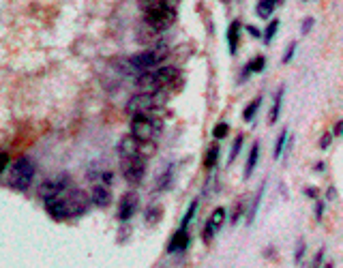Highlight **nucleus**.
I'll return each instance as SVG.
<instances>
[{
	"instance_id": "nucleus-39",
	"label": "nucleus",
	"mask_w": 343,
	"mask_h": 268,
	"mask_svg": "<svg viewBox=\"0 0 343 268\" xmlns=\"http://www.w3.org/2000/svg\"><path fill=\"white\" fill-rule=\"evenodd\" d=\"M247 30H249V33H251V37H255V39L262 37V33H259L257 28H253V26H247Z\"/></svg>"
},
{
	"instance_id": "nucleus-18",
	"label": "nucleus",
	"mask_w": 343,
	"mask_h": 268,
	"mask_svg": "<svg viewBox=\"0 0 343 268\" xmlns=\"http://www.w3.org/2000/svg\"><path fill=\"white\" fill-rule=\"evenodd\" d=\"M277 5H279V0H259L257 7H255L257 17L268 19L270 15H273V11H275V7H277Z\"/></svg>"
},
{
	"instance_id": "nucleus-12",
	"label": "nucleus",
	"mask_w": 343,
	"mask_h": 268,
	"mask_svg": "<svg viewBox=\"0 0 343 268\" xmlns=\"http://www.w3.org/2000/svg\"><path fill=\"white\" fill-rule=\"evenodd\" d=\"M118 154L120 157H142V142L135 140L131 133L120 138L118 142Z\"/></svg>"
},
{
	"instance_id": "nucleus-23",
	"label": "nucleus",
	"mask_w": 343,
	"mask_h": 268,
	"mask_svg": "<svg viewBox=\"0 0 343 268\" xmlns=\"http://www.w3.org/2000/svg\"><path fill=\"white\" fill-rule=\"evenodd\" d=\"M264 189H266V182L259 187L257 195L253 198V206H251V210H249V217H247V225H251L255 221V215H257V208H259V204H262V198H264Z\"/></svg>"
},
{
	"instance_id": "nucleus-36",
	"label": "nucleus",
	"mask_w": 343,
	"mask_h": 268,
	"mask_svg": "<svg viewBox=\"0 0 343 268\" xmlns=\"http://www.w3.org/2000/svg\"><path fill=\"white\" fill-rule=\"evenodd\" d=\"M303 255H305V243L300 240L298 243V249H296V262H303Z\"/></svg>"
},
{
	"instance_id": "nucleus-2",
	"label": "nucleus",
	"mask_w": 343,
	"mask_h": 268,
	"mask_svg": "<svg viewBox=\"0 0 343 268\" xmlns=\"http://www.w3.org/2000/svg\"><path fill=\"white\" fill-rule=\"evenodd\" d=\"M178 77V69L170 65H159L154 69H148L135 77V84L146 92H161L165 86H170L172 82Z\"/></svg>"
},
{
	"instance_id": "nucleus-37",
	"label": "nucleus",
	"mask_w": 343,
	"mask_h": 268,
	"mask_svg": "<svg viewBox=\"0 0 343 268\" xmlns=\"http://www.w3.org/2000/svg\"><path fill=\"white\" fill-rule=\"evenodd\" d=\"M294 49H296V45L292 43L289 45L287 49H285V56H283V63H289V60H292V56H294Z\"/></svg>"
},
{
	"instance_id": "nucleus-30",
	"label": "nucleus",
	"mask_w": 343,
	"mask_h": 268,
	"mask_svg": "<svg viewBox=\"0 0 343 268\" xmlns=\"http://www.w3.org/2000/svg\"><path fill=\"white\" fill-rule=\"evenodd\" d=\"M227 131H230L227 122H219V125H215V129H213V138L215 140H223L227 136Z\"/></svg>"
},
{
	"instance_id": "nucleus-14",
	"label": "nucleus",
	"mask_w": 343,
	"mask_h": 268,
	"mask_svg": "<svg viewBox=\"0 0 343 268\" xmlns=\"http://www.w3.org/2000/svg\"><path fill=\"white\" fill-rule=\"evenodd\" d=\"M241 22L238 19H234V22L230 24V28H227V45H230V54H236L238 49V39H241Z\"/></svg>"
},
{
	"instance_id": "nucleus-34",
	"label": "nucleus",
	"mask_w": 343,
	"mask_h": 268,
	"mask_svg": "<svg viewBox=\"0 0 343 268\" xmlns=\"http://www.w3.org/2000/svg\"><path fill=\"white\" fill-rule=\"evenodd\" d=\"M9 166V154L5 150H0V172H5Z\"/></svg>"
},
{
	"instance_id": "nucleus-33",
	"label": "nucleus",
	"mask_w": 343,
	"mask_h": 268,
	"mask_svg": "<svg viewBox=\"0 0 343 268\" xmlns=\"http://www.w3.org/2000/svg\"><path fill=\"white\" fill-rule=\"evenodd\" d=\"M311 28H313V17H307L303 22V28H300V35H307Z\"/></svg>"
},
{
	"instance_id": "nucleus-27",
	"label": "nucleus",
	"mask_w": 343,
	"mask_h": 268,
	"mask_svg": "<svg viewBox=\"0 0 343 268\" xmlns=\"http://www.w3.org/2000/svg\"><path fill=\"white\" fill-rule=\"evenodd\" d=\"M285 142H287V129H283L281 133H279V138H277V144H275V148H273V157H275V159L281 157Z\"/></svg>"
},
{
	"instance_id": "nucleus-6",
	"label": "nucleus",
	"mask_w": 343,
	"mask_h": 268,
	"mask_svg": "<svg viewBox=\"0 0 343 268\" xmlns=\"http://www.w3.org/2000/svg\"><path fill=\"white\" fill-rule=\"evenodd\" d=\"M161 105H163V97L159 95V92H140V95H135V97L129 99L127 112L131 116H135V114H152V112H157Z\"/></svg>"
},
{
	"instance_id": "nucleus-21",
	"label": "nucleus",
	"mask_w": 343,
	"mask_h": 268,
	"mask_svg": "<svg viewBox=\"0 0 343 268\" xmlns=\"http://www.w3.org/2000/svg\"><path fill=\"white\" fill-rule=\"evenodd\" d=\"M172 180H174V166L170 163V166L163 170L159 180H157V191H168L172 187Z\"/></svg>"
},
{
	"instance_id": "nucleus-32",
	"label": "nucleus",
	"mask_w": 343,
	"mask_h": 268,
	"mask_svg": "<svg viewBox=\"0 0 343 268\" xmlns=\"http://www.w3.org/2000/svg\"><path fill=\"white\" fill-rule=\"evenodd\" d=\"M243 215H245V202H238V204H236V208H234V215H232L230 223H232V225H236L238 221H241Z\"/></svg>"
},
{
	"instance_id": "nucleus-8",
	"label": "nucleus",
	"mask_w": 343,
	"mask_h": 268,
	"mask_svg": "<svg viewBox=\"0 0 343 268\" xmlns=\"http://www.w3.org/2000/svg\"><path fill=\"white\" fill-rule=\"evenodd\" d=\"M144 22H146L148 26H152L154 30H159V33H165V30L172 28L174 22H176V9L174 7L154 9V11L144 13Z\"/></svg>"
},
{
	"instance_id": "nucleus-9",
	"label": "nucleus",
	"mask_w": 343,
	"mask_h": 268,
	"mask_svg": "<svg viewBox=\"0 0 343 268\" xmlns=\"http://www.w3.org/2000/svg\"><path fill=\"white\" fill-rule=\"evenodd\" d=\"M69 184H71V176L67 172H60V174H56L54 178H47V180L41 182L37 193H39V198L47 200V198H51V195H58L60 191H65Z\"/></svg>"
},
{
	"instance_id": "nucleus-40",
	"label": "nucleus",
	"mask_w": 343,
	"mask_h": 268,
	"mask_svg": "<svg viewBox=\"0 0 343 268\" xmlns=\"http://www.w3.org/2000/svg\"><path fill=\"white\" fill-rule=\"evenodd\" d=\"M341 131H343V120H337V125H335V138L341 136Z\"/></svg>"
},
{
	"instance_id": "nucleus-25",
	"label": "nucleus",
	"mask_w": 343,
	"mask_h": 268,
	"mask_svg": "<svg viewBox=\"0 0 343 268\" xmlns=\"http://www.w3.org/2000/svg\"><path fill=\"white\" fill-rule=\"evenodd\" d=\"M259 105H262V97H255L251 103H249V105H247V110H245V120L247 122H251L253 120V116L257 114V110H259Z\"/></svg>"
},
{
	"instance_id": "nucleus-31",
	"label": "nucleus",
	"mask_w": 343,
	"mask_h": 268,
	"mask_svg": "<svg viewBox=\"0 0 343 268\" xmlns=\"http://www.w3.org/2000/svg\"><path fill=\"white\" fill-rule=\"evenodd\" d=\"M277 30H279V19H275V22L268 24L266 33H264V41H266V43H270V41H273V37L277 35Z\"/></svg>"
},
{
	"instance_id": "nucleus-22",
	"label": "nucleus",
	"mask_w": 343,
	"mask_h": 268,
	"mask_svg": "<svg viewBox=\"0 0 343 268\" xmlns=\"http://www.w3.org/2000/svg\"><path fill=\"white\" fill-rule=\"evenodd\" d=\"M264 67H266V58L264 56H257V58H253L249 65H245V73H243V79H247L251 73H259V71H264Z\"/></svg>"
},
{
	"instance_id": "nucleus-26",
	"label": "nucleus",
	"mask_w": 343,
	"mask_h": 268,
	"mask_svg": "<svg viewBox=\"0 0 343 268\" xmlns=\"http://www.w3.org/2000/svg\"><path fill=\"white\" fill-rule=\"evenodd\" d=\"M161 217H163V208H161V206H154V204H152L150 208L146 210V223H150V225L159 223Z\"/></svg>"
},
{
	"instance_id": "nucleus-16",
	"label": "nucleus",
	"mask_w": 343,
	"mask_h": 268,
	"mask_svg": "<svg viewBox=\"0 0 343 268\" xmlns=\"http://www.w3.org/2000/svg\"><path fill=\"white\" fill-rule=\"evenodd\" d=\"M283 95H285V88H279L273 108H270V114H268V122H270V125H275V122L279 120V114H281V105H283Z\"/></svg>"
},
{
	"instance_id": "nucleus-13",
	"label": "nucleus",
	"mask_w": 343,
	"mask_h": 268,
	"mask_svg": "<svg viewBox=\"0 0 343 268\" xmlns=\"http://www.w3.org/2000/svg\"><path fill=\"white\" fill-rule=\"evenodd\" d=\"M191 243V236L187 232V228H178L174 232V236L168 243V253H176V251H184Z\"/></svg>"
},
{
	"instance_id": "nucleus-3",
	"label": "nucleus",
	"mask_w": 343,
	"mask_h": 268,
	"mask_svg": "<svg viewBox=\"0 0 343 268\" xmlns=\"http://www.w3.org/2000/svg\"><path fill=\"white\" fill-rule=\"evenodd\" d=\"M170 56V51L165 45H154L146 51H142V54H135L129 58V69H133L135 73H144V71L148 69H154L165 63V58Z\"/></svg>"
},
{
	"instance_id": "nucleus-17",
	"label": "nucleus",
	"mask_w": 343,
	"mask_h": 268,
	"mask_svg": "<svg viewBox=\"0 0 343 268\" xmlns=\"http://www.w3.org/2000/svg\"><path fill=\"white\" fill-rule=\"evenodd\" d=\"M225 217H227V212H225V208H217L213 215H210V219L206 221V225L217 234L221 228H223V223H225Z\"/></svg>"
},
{
	"instance_id": "nucleus-24",
	"label": "nucleus",
	"mask_w": 343,
	"mask_h": 268,
	"mask_svg": "<svg viewBox=\"0 0 343 268\" xmlns=\"http://www.w3.org/2000/svg\"><path fill=\"white\" fill-rule=\"evenodd\" d=\"M217 159H219V146L215 144V146H210L208 150H206V154H204V166L208 168V170H213Z\"/></svg>"
},
{
	"instance_id": "nucleus-20",
	"label": "nucleus",
	"mask_w": 343,
	"mask_h": 268,
	"mask_svg": "<svg viewBox=\"0 0 343 268\" xmlns=\"http://www.w3.org/2000/svg\"><path fill=\"white\" fill-rule=\"evenodd\" d=\"M88 180L95 184H112V172L110 170H90Z\"/></svg>"
},
{
	"instance_id": "nucleus-42",
	"label": "nucleus",
	"mask_w": 343,
	"mask_h": 268,
	"mask_svg": "<svg viewBox=\"0 0 343 268\" xmlns=\"http://www.w3.org/2000/svg\"><path fill=\"white\" fill-rule=\"evenodd\" d=\"M305 193H307V195H309V198H315V195H318V193H315V189H313V187H309V189H305Z\"/></svg>"
},
{
	"instance_id": "nucleus-38",
	"label": "nucleus",
	"mask_w": 343,
	"mask_h": 268,
	"mask_svg": "<svg viewBox=\"0 0 343 268\" xmlns=\"http://www.w3.org/2000/svg\"><path fill=\"white\" fill-rule=\"evenodd\" d=\"M322 257H324V249H320V251L315 253V260H313V268H318V266L322 264Z\"/></svg>"
},
{
	"instance_id": "nucleus-11",
	"label": "nucleus",
	"mask_w": 343,
	"mask_h": 268,
	"mask_svg": "<svg viewBox=\"0 0 343 268\" xmlns=\"http://www.w3.org/2000/svg\"><path fill=\"white\" fill-rule=\"evenodd\" d=\"M88 198H90V204H95L97 208H105V206H110V202H112L110 184H92Z\"/></svg>"
},
{
	"instance_id": "nucleus-19",
	"label": "nucleus",
	"mask_w": 343,
	"mask_h": 268,
	"mask_svg": "<svg viewBox=\"0 0 343 268\" xmlns=\"http://www.w3.org/2000/svg\"><path fill=\"white\" fill-rule=\"evenodd\" d=\"M259 159V142H255L251 150H249V157H247V166H245V178H251V174H253V168H255V163Z\"/></svg>"
},
{
	"instance_id": "nucleus-28",
	"label": "nucleus",
	"mask_w": 343,
	"mask_h": 268,
	"mask_svg": "<svg viewBox=\"0 0 343 268\" xmlns=\"http://www.w3.org/2000/svg\"><path fill=\"white\" fill-rule=\"evenodd\" d=\"M243 144H245V138L238 136V138L234 140V144H232V148H230V157H227V163H234V161H236L238 152H241V148H243Z\"/></svg>"
},
{
	"instance_id": "nucleus-1",
	"label": "nucleus",
	"mask_w": 343,
	"mask_h": 268,
	"mask_svg": "<svg viewBox=\"0 0 343 268\" xmlns=\"http://www.w3.org/2000/svg\"><path fill=\"white\" fill-rule=\"evenodd\" d=\"M43 202H45L47 215H51V217L58 221H65V219H73V217L84 215L88 210L90 198L84 189H77V187H71L69 184L65 191H60L58 195H51V198H47Z\"/></svg>"
},
{
	"instance_id": "nucleus-7",
	"label": "nucleus",
	"mask_w": 343,
	"mask_h": 268,
	"mask_svg": "<svg viewBox=\"0 0 343 268\" xmlns=\"http://www.w3.org/2000/svg\"><path fill=\"white\" fill-rule=\"evenodd\" d=\"M120 170L124 180L135 187L146 176V161L144 157H120Z\"/></svg>"
},
{
	"instance_id": "nucleus-5",
	"label": "nucleus",
	"mask_w": 343,
	"mask_h": 268,
	"mask_svg": "<svg viewBox=\"0 0 343 268\" xmlns=\"http://www.w3.org/2000/svg\"><path fill=\"white\" fill-rule=\"evenodd\" d=\"M159 129H161V122L157 118H152L150 114H135L131 120V136L142 144L152 142Z\"/></svg>"
},
{
	"instance_id": "nucleus-4",
	"label": "nucleus",
	"mask_w": 343,
	"mask_h": 268,
	"mask_svg": "<svg viewBox=\"0 0 343 268\" xmlns=\"http://www.w3.org/2000/svg\"><path fill=\"white\" fill-rule=\"evenodd\" d=\"M33 178H35V163L28 157H19L11 166V172H9V184L15 191H26Z\"/></svg>"
},
{
	"instance_id": "nucleus-10",
	"label": "nucleus",
	"mask_w": 343,
	"mask_h": 268,
	"mask_svg": "<svg viewBox=\"0 0 343 268\" xmlns=\"http://www.w3.org/2000/svg\"><path fill=\"white\" fill-rule=\"evenodd\" d=\"M138 206H140V195L138 193H135V191L124 193L120 198V204H118V219L120 221H129L135 215V210H138Z\"/></svg>"
},
{
	"instance_id": "nucleus-15",
	"label": "nucleus",
	"mask_w": 343,
	"mask_h": 268,
	"mask_svg": "<svg viewBox=\"0 0 343 268\" xmlns=\"http://www.w3.org/2000/svg\"><path fill=\"white\" fill-rule=\"evenodd\" d=\"M159 35H161L159 30H154L146 22H142V28H140V33H138V41H140V43H154V45H157Z\"/></svg>"
},
{
	"instance_id": "nucleus-35",
	"label": "nucleus",
	"mask_w": 343,
	"mask_h": 268,
	"mask_svg": "<svg viewBox=\"0 0 343 268\" xmlns=\"http://www.w3.org/2000/svg\"><path fill=\"white\" fill-rule=\"evenodd\" d=\"M330 142H332V136H330V133L322 136V140H320V148H328V146H330Z\"/></svg>"
},
{
	"instance_id": "nucleus-41",
	"label": "nucleus",
	"mask_w": 343,
	"mask_h": 268,
	"mask_svg": "<svg viewBox=\"0 0 343 268\" xmlns=\"http://www.w3.org/2000/svg\"><path fill=\"white\" fill-rule=\"evenodd\" d=\"M322 212H324V204H318V210H315V215H318V219H322Z\"/></svg>"
},
{
	"instance_id": "nucleus-43",
	"label": "nucleus",
	"mask_w": 343,
	"mask_h": 268,
	"mask_svg": "<svg viewBox=\"0 0 343 268\" xmlns=\"http://www.w3.org/2000/svg\"><path fill=\"white\" fill-rule=\"evenodd\" d=\"M324 268H332V264H328V266H324Z\"/></svg>"
},
{
	"instance_id": "nucleus-29",
	"label": "nucleus",
	"mask_w": 343,
	"mask_h": 268,
	"mask_svg": "<svg viewBox=\"0 0 343 268\" xmlns=\"http://www.w3.org/2000/svg\"><path fill=\"white\" fill-rule=\"evenodd\" d=\"M195 212H197V200H193V202H191V206H189V210L184 212V217H182V221H180V228H187V225H189V223L193 221Z\"/></svg>"
}]
</instances>
